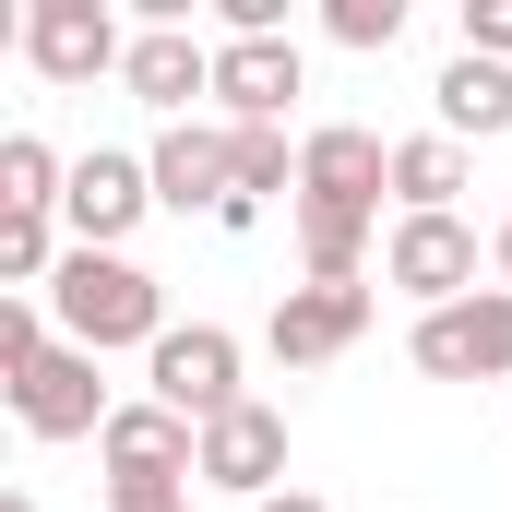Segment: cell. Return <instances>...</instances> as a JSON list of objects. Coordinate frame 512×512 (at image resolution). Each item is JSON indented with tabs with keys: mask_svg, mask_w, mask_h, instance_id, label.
<instances>
[{
	"mask_svg": "<svg viewBox=\"0 0 512 512\" xmlns=\"http://www.w3.org/2000/svg\"><path fill=\"white\" fill-rule=\"evenodd\" d=\"M382 191H393V143L358 120H322L298 143V262H310V286H358V262L382 239Z\"/></svg>",
	"mask_w": 512,
	"mask_h": 512,
	"instance_id": "6da1fadb",
	"label": "cell"
},
{
	"mask_svg": "<svg viewBox=\"0 0 512 512\" xmlns=\"http://www.w3.org/2000/svg\"><path fill=\"white\" fill-rule=\"evenodd\" d=\"M48 322H60V346H84V358H120V346L155 358V334H167V286H155L131 251H72L60 274H48Z\"/></svg>",
	"mask_w": 512,
	"mask_h": 512,
	"instance_id": "7a4b0ae2",
	"label": "cell"
},
{
	"mask_svg": "<svg viewBox=\"0 0 512 512\" xmlns=\"http://www.w3.org/2000/svg\"><path fill=\"white\" fill-rule=\"evenodd\" d=\"M143 393H155L167 417L215 429L227 405H251V393H239V334H227V322H167L155 358H143Z\"/></svg>",
	"mask_w": 512,
	"mask_h": 512,
	"instance_id": "3957f363",
	"label": "cell"
},
{
	"mask_svg": "<svg viewBox=\"0 0 512 512\" xmlns=\"http://www.w3.org/2000/svg\"><path fill=\"white\" fill-rule=\"evenodd\" d=\"M405 358H417L429 382H512V286H477V298H453V310H417Z\"/></svg>",
	"mask_w": 512,
	"mask_h": 512,
	"instance_id": "277c9868",
	"label": "cell"
},
{
	"mask_svg": "<svg viewBox=\"0 0 512 512\" xmlns=\"http://www.w3.org/2000/svg\"><path fill=\"white\" fill-rule=\"evenodd\" d=\"M12 48L72 96V84H108L131 60V36H120V12L108 0H24V24H12Z\"/></svg>",
	"mask_w": 512,
	"mask_h": 512,
	"instance_id": "5b68a950",
	"label": "cell"
},
{
	"mask_svg": "<svg viewBox=\"0 0 512 512\" xmlns=\"http://www.w3.org/2000/svg\"><path fill=\"white\" fill-rule=\"evenodd\" d=\"M382 286H393V298H417V310L477 298V227H465V215H393V239H382Z\"/></svg>",
	"mask_w": 512,
	"mask_h": 512,
	"instance_id": "8992f818",
	"label": "cell"
},
{
	"mask_svg": "<svg viewBox=\"0 0 512 512\" xmlns=\"http://www.w3.org/2000/svg\"><path fill=\"white\" fill-rule=\"evenodd\" d=\"M298 96H310L298 36H215V108H227V131H286Z\"/></svg>",
	"mask_w": 512,
	"mask_h": 512,
	"instance_id": "52a82bcc",
	"label": "cell"
},
{
	"mask_svg": "<svg viewBox=\"0 0 512 512\" xmlns=\"http://www.w3.org/2000/svg\"><path fill=\"white\" fill-rule=\"evenodd\" d=\"M143 167H155V215H227L239 203V131L227 120H167Z\"/></svg>",
	"mask_w": 512,
	"mask_h": 512,
	"instance_id": "ba28073f",
	"label": "cell"
},
{
	"mask_svg": "<svg viewBox=\"0 0 512 512\" xmlns=\"http://www.w3.org/2000/svg\"><path fill=\"white\" fill-rule=\"evenodd\" d=\"M143 215H155V167H143V155H120V143L72 155V191H60V227H72V251H120Z\"/></svg>",
	"mask_w": 512,
	"mask_h": 512,
	"instance_id": "9c48e42d",
	"label": "cell"
},
{
	"mask_svg": "<svg viewBox=\"0 0 512 512\" xmlns=\"http://www.w3.org/2000/svg\"><path fill=\"white\" fill-rule=\"evenodd\" d=\"M108 358H84V346H48L24 382H12V417H24V441H108V382H96Z\"/></svg>",
	"mask_w": 512,
	"mask_h": 512,
	"instance_id": "30bf717a",
	"label": "cell"
},
{
	"mask_svg": "<svg viewBox=\"0 0 512 512\" xmlns=\"http://www.w3.org/2000/svg\"><path fill=\"white\" fill-rule=\"evenodd\" d=\"M96 465H108V489H191V477H203V429H191V417H167V405L143 393V405L108 417Z\"/></svg>",
	"mask_w": 512,
	"mask_h": 512,
	"instance_id": "8fae6325",
	"label": "cell"
},
{
	"mask_svg": "<svg viewBox=\"0 0 512 512\" xmlns=\"http://www.w3.org/2000/svg\"><path fill=\"white\" fill-rule=\"evenodd\" d=\"M370 286H286L274 298V322H262V346L286 358V370H322V358H346L358 334H370Z\"/></svg>",
	"mask_w": 512,
	"mask_h": 512,
	"instance_id": "7c38bea8",
	"label": "cell"
},
{
	"mask_svg": "<svg viewBox=\"0 0 512 512\" xmlns=\"http://www.w3.org/2000/svg\"><path fill=\"white\" fill-rule=\"evenodd\" d=\"M274 477H286V405H227L215 429H203V489H227V501H274Z\"/></svg>",
	"mask_w": 512,
	"mask_h": 512,
	"instance_id": "4fadbf2b",
	"label": "cell"
},
{
	"mask_svg": "<svg viewBox=\"0 0 512 512\" xmlns=\"http://www.w3.org/2000/svg\"><path fill=\"white\" fill-rule=\"evenodd\" d=\"M120 84L155 108V120H191V96H215V36H191V24H143L120 60Z\"/></svg>",
	"mask_w": 512,
	"mask_h": 512,
	"instance_id": "5bb4252c",
	"label": "cell"
},
{
	"mask_svg": "<svg viewBox=\"0 0 512 512\" xmlns=\"http://www.w3.org/2000/svg\"><path fill=\"white\" fill-rule=\"evenodd\" d=\"M429 108H441L453 143H501V131H512V60L453 48V60H441V84H429Z\"/></svg>",
	"mask_w": 512,
	"mask_h": 512,
	"instance_id": "9a60e30c",
	"label": "cell"
},
{
	"mask_svg": "<svg viewBox=\"0 0 512 512\" xmlns=\"http://www.w3.org/2000/svg\"><path fill=\"white\" fill-rule=\"evenodd\" d=\"M453 191H465V143H453V131L393 143V203H405V215H453Z\"/></svg>",
	"mask_w": 512,
	"mask_h": 512,
	"instance_id": "2e32d148",
	"label": "cell"
},
{
	"mask_svg": "<svg viewBox=\"0 0 512 512\" xmlns=\"http://www.w3.org/2000/svg\"><path fill=\"white\" fill-rule=\"evenodd\" d=\"M60 191H72V167L36 131H0V215H60Z\"/></svg>",
	"mask_w": 512,
	"mask_h": 512,
	"instance_id": "e0dca14e",
	"label": "cell"
},
{
	"mask_svg": "<svg viewBox=\"0 0 512 512\" xmlns=\"http://www.w3.org/2000/svg\"><path fill=\"white\" fill-rule=\"evenodd\" d=\"M322 36L370 60V48H393V36H405V0H322Z\"/></svg>",
	"mask_w": 512,
	"mask_h": 512,
	"instance_id": "ac0fdd59",
	"label": "cell"
},
{
	"mask_svg": "<svg viewBox=\"0 0 512 512\" xmlns=\"http://www.w3.org/2000/svg\"><path fill=\"white\" fill-rule=\"evenodd\" d=\"M48 358V298H0V393Z\"/></svg>",
	"mask_w": 512,
	"mask_h": 512,
	"instance_id": "d6986e66",
	"label": "cell"
},
{
	"mask_svg": "<svg viewBox=\"0 0 512 512\" xmlns=\"http://www.w3.org/2000/svg\"><path fill=\"white\" fill-rule=\"evenodd\" d=\"M465 48L477 60H512V0H465Z\"/></svg>",
	"mask_w": 512,
	"mask_h": 512,
	"instance_id": "ffe728a7",
	"label": "cell"
},
{
	"mask_svg": "<svg viewBox=\"0 0 512 512\" xmlns=\"http://www.w3.org/2000/svg\"><path fill=\"white\" fill-rule=\"evenodd\" d=\"M108 512H191V489H108Z\"/></svg>",
	"mask_w": 512,
	"mask_h": 512,
	"instance_id": "44dd1931",
	"label": "cell"
},
{
	"mask_svg": "<svg viewBox=\"0 0 512 512\" xmlns=\"http://www.w3.org/2000/svg\"><path fill=\"white\" fill-rule=\"evenodd\" d=\"M251 512H334V501H310V489H274V501H251Z\"/></svg>",
	"mask_w": 512,
	"mask_h": 512,
	"instance_id": "7402d4cb",
	"label": "cell"
},
{
	"mask_svg": "<svg viewBox=\"0 0 512 512\" xmlns=\"http://www.w3.org/2000/svg\"><path fill=\"white\" fill-rule=\"evenodd\" d=\"M489 262H501V286H512V215H501V239H489Z\"/></svg>",
	"mask_w": 512,
	"mask_h": 512,
	"instance_id": "603a6c76",
	"label": "cell"
},
{
	"mask_svg": "<svg viewBox=\"0 0 512 512\" xmlns=\"http://www.w3.org/2000/svg\"><path fill=\"white\" fill-rule=\"evenodd\" d=\"M0 512H36V489H12V501H0Z\"/></svg>",
	"mask_w": 512,
	"mask_h": 512,
	"instance_id": "cb8c5ba5",
	"label": "cell"
}]
</instances>
